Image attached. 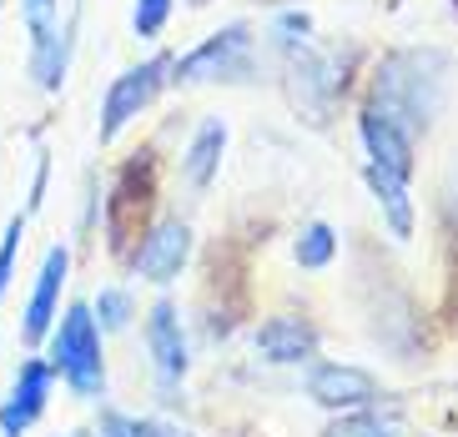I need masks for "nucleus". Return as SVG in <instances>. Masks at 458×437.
Returning a JSON list of instances; mask_svg holds the SVG:
<instances>
[{
	"label": "nucleus",
	"mask_w": 458,
	"mask_h": 437,
	"mask_svg": "<svg viewBox=\"0 0 458 437\" xmlns=\"http://www.w3.org/2000/svg\"><path fill=\"white\" fill-rule=\"evenodd\" d=\"M448 86H454V55L444 46H403L377 61L368 106L383 111L398 131L418 141L433 131L438 111L448 106Z\"/></svg>",
	"instance_id": "1"
},
{
	"label": "nucleus",
	"mask_w": 458,
	"mask_h": 437,
	"mask_svg": "<svg viewBox=\"0 0 458 437\" xmlns=\"http://www.w3.org/2000/svg\"><path fill=\"white\" fill-rule=\"evenodd\" d=\"M46 357L55 367V382H66L81 402L106 398V332L91 317V302H66L46 337Z\"/></svg>",
	"instance_id": "2"
},
{
	"label": "nucleus",
	"mask_w": 458,
	"mask_h": 437,
	"mask_svg": "<svg viewBox=\"0 0 458 437\" xmlns=\"http://www.w3.org/2000/svg\"><path fill=\"white\" fill-rule=\"evenodd\" d=\"M247 86L252 80V26L232 21V26L212 30L207 40H197L187 55H172V86Z\"/></svg>",
	"instance_id": "3"
},
{
	"label": "nucleus",
	"mask_w": 458,
	"mask_h": 437,
	"mask_svg": "<svg viewBox=\"0 0 458 437\" xmlns=\"http://www.w3.org/2000/svg\"><path fill=\"white\" fill-rule=\"evenodd\" d=\"M26 21V71L41 91H61L71 71V46H76V15L61 26V0H21Z\"/></svg>",
	"instance_id": "4"
},
{
	"label": "nucleus",
	"mask_w": 458,
	"mask_h": 437,
	"mask_svg": "<svg viewBox=\"0 0 458 437\" xmlns=\"http://www.w3.org/2000/svg\"><path fill=\"white\" fill-rule=\"evenodd\" d=\"M166 86H172V55L166 51H157V55H147V61H136V66H126L122 76L106 86V96H101L96 141L111 146L131 121H141V111H151L157 101H162Z\"/></svg>",
	"instance_id": "5"
},
{
	"label": "nucleus",
	"mask_w": 458,
	"mask_h": 437,
	"mask_svg": "<svg viewBox=\"0 0 458 437\" xmlns=\"http://www.w3.org/2000/svg\"><path fill=\"white\" fill-rule=\"evenodd\" d=\"M343 91H348V71H337L323 51L302 46V51L283 55V96L302 126H327Z\"/></svg>",
	"instance_id": "6"
},
{
	"label": "nucleus",
	"mask_w": 458,
	"mask_h": 437,
	"mask_svg": "<svg viewBox=\"0 0 458 437\" xmlns=\"http://www.w3.org/2000/svg\"><path fill=\"white\" fill-rule=\"evenodd\" d=\"M141 342H147V362L157 372V387H162L166 398H172L182 377L191 367V342H187V322H182V307L172 297H157L141 322Z\"/></svg>",
	"instance_id": "7"
},
{
	"label": "nucleus",
	"mask_w": 458,
	"mask_h": 437,
	"mask_svg": "<svg viewBox=\"0 0 458 437\" xmlns=\"http://www.w3.org/2000/svg\"><path fill=\"white\" fill-rule=\"evenodd\" d=\"M191 247H197V237H191V226L182 222V216L151 222L147 237L131 247V277L151 282V287H172V282L187 272Z\"/></svg>",
	"instance_id": "8"
},
{
	"label": "nucleus",
	"mask_w": 458,
	"mask_h": 437,
	"mask_svg": "<svg viewBox=\"0 0 458 437\" xmlns=\"http://www.w3.org/2000/svg\"><path fill=\"white\" fill-rule=\"evenodd\" d=\"M302 392H308V402H318L323 412H352V408H377V402H388L383 382H377L368 367H352V362H308Z\"/></svg>",
	"instance_id": "9"
},
{
	"label": "nucleus",
	"mask_w": 458,
	"mask_h": 437,
	"mask_svg": "<svg viewBox=\"0 0 458 437\" xmlns=\"http://www.w3.org/2000/svg\"><path fill=\"white\" fill-rule=\"evenodd\" d=\"M66 282H71V247L55 241L51 252H46L41 272H36V282H30L26 307H21V342H26V352H41L46 347L55 317H61V291H66Z\"/></svg>",
	"instance_id": "10"
},
{
	"label": "nucleus",
	"mask_w": 458,
	"mask_h": 437,
	"mask_svg": "<svg viewBox=\"0 0 458 437\" xmlns=\"http://www.w3.org/2000/svg\"><path fill=\"white\" fill-rule=\"evenodd\" d=\"M51 392H55V367H51V357H41V352L21 357L11 392H5V402H0V437H26L30 427L46 417V408H51Z\"/></svg>",
	"instance_id": "11"
},
{
	"label": "nucleus",
	"mask_w": 458,
	"mask_h": 437,
	"mask_svg": "<svg viewBox=\"0 0 458 437\" xmlns=\"http://www.w3.org/2000/svg\"><path fill=\"white\" fill-rule=\"evenodd\" d=\"M252 342H257V357L272 362V367H308V362H318V352H323L318 327H312L308 317H293V312L262 317Z\"/></svg>",
	"instance_id": "12"
},
{
	"label": "nucleus",
	"mask_w": 458,
	"mask_h": 437,
	"mask_svg": "<svg viewBox=\"0 0 458 437\" xmlns=\"http://www.w3.org/2000/svg\"><path fill=\"white\" fill-rule=\"evenodd\" d=\"M363 186L373 191L377 212H383V226H388V237L393 241L413 237V231H418V206H413V186H408V176L383 172V166L368 161V166H363Z\"/></svg>",
	"instance_id": "13"
},
{
	"label": "nucleus",
	"mask_w": 458,
	"mask_h": 437,
	"mask_svg": "<svg viewBox=\"0 0 458 437\" xmlns=\"http://www.w3.org/2000/svg\"><path fill=\"white\" fill-rule=\"evenodd\" d=\"M358 141H363L368 161L373 166H383V172H398L413 181V136H403L398 126H393L383 111H358Z\"/></svg>",
	"instance_id": "14"
},
{
	"label": "nucleus",
	"mask_w": 458,
	"mask_h": 437,
	"mask_svg": "<svg viewBox=\"0 0 458 437\" xmlns=\"http://www.w3.org/2000/svg\"><path fill=\"white\" fill-rule=\"evenodd\" d=\"M222 156H227V121L202 116L197 131H191V141H187V151H182V176H187V186L197 197L212 191V181L222 176Z\"/></svg>",
	"instance_id": "15"
},
{
	"label": "nucleus",
	"mask_w": 458,
	"mask_h": 437,
	"mask_svg": "<svg viewBox=\"0 0 458 437\" xmlns=\"http://www.w3.org/2000/svg\"><path fill=\"white\" fill-rule=\"evenodd\" d=\"M323 437H403L398 417L377 408H352V412H333V423L323 427Z\"/></svg>",
	"instance_id": "16"
},
{
	"label": "nucleus",
	"mask_w": 458,
	"mask_h": 437,
	"mask_svg": "<svg viewBox=\"0 0 458 437\" xmlns=\"http://www.w3.org/2000/svg\"><path fill=\"white\" fill-rule=\"evenodd\" d=\"M337 231L327 222H308L302 231L293 237V262L302 266V272H327V266L337 262Z\"/></svg>",
	"instance_id": "17"
},
{
	"label": "nucleus",
	"mask_w": 458,
	"mask_h": 437,
	"mask_svg": "<svg viewBox=\"0 0 458 437\" xmlns=\"http://www.w3.org/2000/svg\"><path fill=\"white\" fill-rule=\"evenodd\" d=\"M91 317L101 322V332H126L136 322V297L126 287H101L91 297Z\"/></svg>",
	"instance_id": "18"
},
{
	"label": "nucleus",
	"mask_w": 458,
	"mask_h": 437,
	"mask_svg": "<svg viewBox=\"0 0 458 437\" xmlns=\"http://www.w3.org/2000/svg\"><path fill=\"white\" fill-rule=\"evenodd\" d=\"M26 226H30V216L15 212L11 222H5V231H0V307H5V297H11V287H15V266H21V247H26Z\"/></svg>",
	"instance_id": "19"
},
{
	"label": "nucleus",
	"mask_w": 458,
	"mask_h": 437,
	"mask_svg": "<svg viewBox=\"0 0 458 437\" xmlns=\"http://www.w3.org/2000/svg\"><path fill=\"white\" fill-rule=\"evenodd\" d=\"M267 40L277 46L283 55L302 51V46H312V15L308 11H283V15H272V30Z\"/></svg>",
	"instance_id": "20"
},
{
	"label": "nucleus",
	"mask_w": 458,
	"mask_h": 437,
	"mask_svg": "<svg viewBox=\"0 0 458 437\" xmlns=\"http://www.w3.org/2000/svg\"><path fill=\"white\" fill-rule=\"evenodd\" d=\"M176 0H131V36L136 40H157L172 26Z\"/></svg>",
	"instance_id": "21"
},
{
	"label": "nucleus",
	"mask_w": 458,
	"mask_h": 437,
	"mask_svg": "<svg viewBox=\"0 0 458 437\" xmlns=\"http://www.w3.org/2000/svg\"><path fill=\"white\" fill-rule=\"evenodd\" d=\"M46 191H51V151L36 146V172H30V191H26V216H36L46 206Z\"/></svg>",
	"instance_id": "22"
},
{
	"label": "nucleus",
	"mask_w": 458,
	"mask_h": 437,
	"mask_svg": "<svg viewBox=\"0 0 458 437\" xmlns=\"http://www.w3.org/2000/svg\"><path fill=\"white\" fill-rule=\"evenodd\" d=\"M131 437H191L182 423H166V417H131Z\"/></svg>",
	"instance_id": "23"
},
{
	"label": "nucleus",
	"mask_w": 458,
	"mask_h": 437,
	"mask_svg": "<svg viewBox=\"0 0 458 437\" xmlns=\"http://www.w3.org/2000/svg\"><path fill=\"white\" fill-rule=\"evenodd\" d=\"M0 5H5V0H0Z\"/></svg>",
	"instance_id": "24"
}]
</instances>
